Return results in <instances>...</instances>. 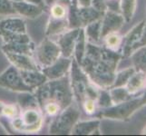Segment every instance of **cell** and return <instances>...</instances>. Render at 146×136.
Segmentation results:
<instances>
[{
  "label": "cell",
  "mask_w": 146,
  "mask_h": 136,
  "mask_svg": "<svg viewBox=\"0 0 146 136\" xmlns=\"http://www.w3.org/2000/svg\"><path fill=\"white\" fill-rule=\"evenodd\" d=\"M122 57L123 54L119 52L87 42L84 57L80 66L90 81L98 88L109 89L114 82L118 64Z\"/></svg>",
  "instance_id": "1"
},
{
  "label": "cell",
  "mask_w": 146,
  "mask_h": 136,
  "mask_svg": "<svg viewBox=\"0 0 146 136\" xmlns=\"http://www.w3.org/2000/svg\"><path fill=\"white\" fill-rule=\"evenodd\" d=\"M44 117L52 119L74 102L69 74L66 76L47 80L34 91Z\"/></svg>",
  "instance_id": "2"
},
{
  "label": "cell",
  "mask_w": 146,
  "mask_h": 136,
  "mask_svg": "<svg viewBox=\"0 0 146 136\" xmlns=\"http://www.w3.org/2000/svg\"><path fill=\"white\" fill-rule=\"evenodd\" d=\"M69 79L74 100L79 108L85 99L92 98L96 100L100 88L90 81L86 74L83 71L81 66L74 61V58L69 72Z\"/></svg>",
  "instance_id": "3"
},
{
  "label": "cell",
  "mask_w": 146,
  "mask_h": 136,
  "mask_svg": "<svg viewBox=\"0 0 146 136\" xmlns=\"http://www.w3.org/2000/svg\"><path fill=\"white\" fill-rule=\"evenodd\" d=\"M81 110L77 103L74 102L61 111L56 116L51 119L48 132L53 135H67L80 120Z\"/></svg>",
  "instance_id": "4"
},
{
  "label": "cell",
  "mask_w": 146,
  "mask_h": 136,
  "mask_svg": "<svg viewBox=\"0 0 146 136\" xmlns=\"http://www.w3.org/2000/svg\"><path fill=\"white\" fill-rule=\"evenodd\" d=\"M146 105V92L139 98H131L125 102L113 104L108 108H104L96 115L97 118H106L111 120L126 121L137 110Z\"/></svg>",
  "instance_id": "5"
},
{
  "label": "cell",
  "mask_w": 146,
  "mask_h": 136,
  "mask_svg": "<svg viewBox=\"0 0 146 136\" xmlns=\"http://www.w3.org/2000/svg\"><path fill=\"white\" fill-rule=\"evenodd\" d=\"M60 56H62L61 50L56 42L52 38H44L37 46L36 45L34 59L40 69L51 65Z\"/></svg>",
  "instance_id": "6"
},
{
  "label": "cell",
  "mask_w": 146,
  "mask_h": 136,
  "mask_svg": "<svg viewBox=\"0 0 146 136\" xmlns=\"http://www.w3.org/2000/svg\"><path fill=\"white\" fill-rule=\"evenodd\" d=\"M0 87L15 93H34V90L25 84L18 69L10 65L0 74Z\"/></svg>",
  "instance_id": "7"
},
{
  "label": "cell",
  "mask_w": 146,
  "mask_h": 136,
  "mask_svg": "<svg viewBox=\"0 0 146 136\" xmlns=\"http://www.w3.org/2000/svg\"><path fill=\"white\" fill-rule=\"evenodd\" d=\"M19 118L21 120V133H36L44 124V115L40 108H27L20 110Z\"/></svg>",
  "instance_id": "8"
},
{
  "label": "cell",
  "mask_w": 146,
  "mask_h": 136,
  "mask_svg": "<svg viewBox=\"0 0 146 136\" xmlns=\"http://www.w3.org/2000/svg\"><path fill=\"white\" fill-rule=\"evenodd\" d=\"M146 24L144 21H141L130 30L123 38L122 54L123 56H130L132 53L140 47L142 37L145 29Z\"/></svg>",
  "instance_id": "9"
},
{
  "label": "cell",
  "mask_w": 146,
  "mask_h": 136,
  "mask_svg": "<svg viewBox=\"0 0 146 136\" xmlns=\"http://www.w3.org/2000/svg\"><path fill=\"white\" fill-rule=\"evenodd\" d=\"M79 32L80 28H71L55 37L56 39L54 41L56 42L60 50H61L62 56L73 58L74 45Z\"/></svg>",
  "instance_id": "10"
},
{
  "label": "cell",
  "mask_w": 146,
  "mask_h": 136,
  "mask_svg": "<svg viewBox=\"0 0 146 136\" xmlns=\"http://www.w3.org/2000/svg\"><path fill=\"white\" fill-rule=\"evenodd\" d=\"M73 58L60 56L54 63L46 68L41 69V71L47 77L48 80L59 79L69 74Z\"/></svg>",
  "instance_id": "11"
},
{
  "label": "cell",
  "mask_w": 146,
  "mask_h": 136,
  "mask_svg": "<svg viewBox=\"0 0 146 136\" xmlns=\"http://www.w3.org/2000/svg\"><path fill=\"white\" fill-rule=\"evenodd\" d=\"M125 21L122 14L113 10L105 11L102 17V31H101V38L105 34L113 32H118L123 27Z\"/></svg>",
  "instance_id": "12"
},
{
  "label": "cell",
  "mask_w": 146,
  "mask_h": 136,
  "mask_svg": "<svg viewBox=\"0 0 146 136\" xmlns=\"http://www.w3.org/2000/svg\"><path fill=\"white\" fill-rule=\"evenodd\" d=\"M4 54L6 55L7 59L11 64V65L15 66L19 71H26V70H41L33 56L27 54L5 52Z\"/></svg>",
  "instance_id": "13"
},
{
  "label": "cell",
  "mask_w": 146,
  "mask_h": 136,
  "mask_svg": "<svg viewBox=\"0 0 146 136\" xmlns=\"http://www.w3.org/2000/svg\"><path fill=\"white\" fill-rule=\"evenodd\" d=\"M13 7L16 11L17 16H20L28 19H36L39 17L44 12V7L39 5L34 4L20 0V1L13 2Z\"/></svg>",
  "instance_id": "14"
},
{
  "label": "cell",
  "mask_w": 146,
  "mask_h": 136,
  "mask_svg": "<svg viewBox=\"0 0 146 136\" xmlns=\"http://www.w3.org/2000/svg\"><path fill=\"white\" fill-rule=\"evenodd\" d=\"M0 32L11 34H26L27 25L22 17L9 16L0 20Z\"/></svg>",
  "instance_id": "15"
},
{
  "label": "cell",
  "mask_w": 146,
  "mask_h": 136,
  "mask_svg": "<svg viewBox=\"0 0 146 136\" xmlns=\"http://www.w3.org/2000/svg\"><path fill=\"white\" fill-rule=\"evenodd\" d=\"M100 119H94L89 121H78L74 124L70 134L74 135H94L101 134L100 133Z\"/></svg>",
  "instance_id": "16"
},
{
  "label": "cell",
  "mask_w": 146,
  "mask_h": 136,
  "mask_svg": "<svg viewBox=\"0 0 146 136\" xmlns=\"http://www.w3.org/2000/svg\"><path fill=\"white\" fill-rule=\"evenodd\" d=\"M20 74L25 84L31 87L34 91L48 80L41 70H26V71H20Z\"/></svg>",
  "instance_id": "17"
},
{
  "label": "cell",
  "mask_w": 146,
  "mask_h": 136,
  "mask_svg": "<svg viewBox=\"0 0 146 136\" xmlns=\"http://www.w3.org/2000/svg\"><path fill=\"white\" fill-rule=\"evenodd\" d=\"M146 87V72L135 71L128 82L125 84V88L131 95L136 94L139 91Z\"/></svg>",
  "instance_id": "18"
},
{
  "label": "cell",
  "mask_w": 146,
  "mask_h": 136,
  "mask_svg": "<svg viewBox=\"0 0 146 136\" xmlns=\"http://www.w3.org/2000/svg\"><path fill=\"white\" fill-rule=\"evenodd\" d=\"M104 13L99 12L93 7H78V17L81 22L82 27H84L87 25L91 24L96 20H99L103 17Z\"/></svg>",
  "instance_id": "19"
},
{
  "label": "cell",
  "mask_w": 146,
  "mask_h": 136,
  "mask_svg": "<svg viewBox=\"0 0 146 136\" xmlns=\"http://www.w3.org/2000/svg\"><path fill=\"white\" fill-rule=\"evenodd\" d=\"M84 28V36L86 41L90 44H100L101 38V31H102V18L96 20L91 24L85 26Z\"/></svg>",
  "instance_id": "20"
},
{
  "label": "cell",
  "mask_w": 146,
  "mask_h": 136,
  "mask_svg": "<svg viewBox=\"0 0 146 136\" xmlns=\"http://www.w3.org/2000/svg\"><path fill=\"white\" fill-rule=\"evenodd\" d=\"M86 44L87 41L84 36V28H80V32L77 36L76 42H75L74 45V56L73 58L74 61L76 62L79 65L81 64L85 54V50H86Z\"/></svg>",
  "instance_id": "21"
},
{
  "label": "cell",
  "mask_w": 146,
  "mask_h": 136,
  "mask_svg": "<svg viewBox=\"0 0 146 136\" xmlns=\"http://www.w3.org/2000/svg\"><path fill=\"white\" fill-rule=\"evenodd\" d=\"M101 41L103 42L104 46L111 51L119 52V50L122 48L123 37L118 32H113L105 34Z\"/></svg>",
  "instance_id": "22"
},
{
  "label": "cell",
  "mask_w": 146,
  "mask_h": 136,
  "mask_svg": "<svg viewBox=\"0 0 146 136\" xmlns=\"http://www.w3.org/2000/svg\"><path fill=\"white\" fill-rule=\"evenodd\" d=\"M136 71L146 72V44L138 47L130 55Z\"/></svg>",
  "instance_id": "23"
},
{
  "label": "cell",
  "mask_w": 146,
  "mask_h": 136,
  "mask_svg": "<svg viewBox=\"0 0 146 136\" xmlns=\"http://www.w3.org/2000/svg\"><path fill=\"white\" fill-rule=\"evenodd\" d=\"M136 7L137 0H119V9L126 23L133 19Z\"/></svg>",
  "instance_id": "24"
},
{
  "label": "cell",
  "mask_w": 146,
  "mask_h": 136,
  "mask_svg": "<svg viewBox=\"0 0 146 136\" xmlns=\"http://www.w3.org/2000/svg\"><path fill=\"white\" fill-rule=\"evenodd\" d=\"M17 105L20 110L27 108H40L37 99L34 93H19L17 96Z\"/></svg>",
  "instance_id": "25"
},
{
  "label": "cell",
  "mask_w": 146,
  "mask_h": 136,
  "mask_svg": "<svg viewBox=\"0 0 146 136\" xmlns=\"http://www.w3.org/2000/svg\"><path fill=\"white\" fill-rule=\"evenodd\" d=\"M111 99L113 104H118L123 102H125L131 99V95L125 86H119V87H111L108 89Z\"/></svg>",
  "instance_id": "26"
},
{
  "label": "cell",
  "mask_w": 146,
  "mask_h": 136,
  "mask_svg": "<svg viewBox=\"0 0 146 136\" xmlns=\"http://www.w3.org/2000/svg\"><path fill=\"white\" fill-rule=\"evenodd\" d=\"M136 71L134 67H128L124 70H122L115 74V79L113 85L111 87H119V86H125V84L128 82L130 77L132 76L133 74ZM110 87V88H111Z\"/></svg>",
  "instance_id": "27"
},
{
  "label": "cell",
  "mask_w": 146,
  "mask_h": 136,
  "mask_svg": "<svg viewBox=\"0 0 146 136\" xmlns=\"http://www.w3.org/2000/svg\"><path fill=\"white\" fill-rule=\"evenodd\" d=\"M96 104H97V107L102 108V109L108 108L110 106H112V105H113L108 89H103V88L99 89L98 95L96 98Z\"/></svg>",
  "instance_id": "28"
},
{
  "label": "cell",
  "mask_w": 146,
  "mask_h": 136,
  "mask_svg": "<svg viewBox=\"0 0 146 136\" xmlns=\"http://www.w3.org/2000/svg\"><path fill=\"white\" fill-rule=\"evenodd\" d=\"M20 114V108L17 104L14 103H5L3 108V116L2 118H5L8 121L16 118Z\"/></svg>",
  "instance_id": "29"
},
{
  "label": "cell",
  "mask_w": 146,
  "mask_h": 136,
  "mask_svg": "<svg viewBox=\"0 0 146 136\" xmlns=\"http://www.w3.org/2000/svg\"><path fill=\"white\" fill-rule=\"evenodd\" d=\"M81 111H84L85 114L87 115H94L96 113V109H97V104H96V100L92 99V98H87L85 99L82 103L81 106H80Z\"/></svg>",
  "instance_id": "30"
},
{
  "label": "cell",
  "mask_w": 146,
  "mask_h": 136,
  "mask_svg": "<svg viewBox=\"0 0 146 136\" xmlns=\"http://www.w3.org/2000/svg\"><path fill=\"white\" fill-rule=\"evenodd\" d=\"M0 16H17L12 1L0 0Z\"/></svg>",
  "instance_id": "31"
},
{
  "label": "cell",
  "mask_w": 146,
  "mask_h": 136,
  "mask_svg": "<svg viewBox=\"0 0 146 136\" xmlns=\"http://www.w3.org/2000/svg\"><path fill=\"white\" fill-rule=\"evenodd\" d=\"M91 7L102 13H104L108 10V5L106 0H92Z\"/></svg>",
  "instance_id": "32"
},
{
  "label": "cell",
  "mask_w": 146,
  "mask_h": 136,
  "mask_svg": "<svg viewBox=\"0 0 146 136\" xmlns=\"http://www.w3.org/2000/svg\"><path fill=\"white\" fill-rule=\"evenodd\" d=\"M91 1L92 0H77V5L78 7H90L91 6Z\"/></svg>",
  "instance_id": "33"
},
{
  "label": "cell",
  "mask_w": 146,
  "mask_h": 136,
  "mask_svg": "<svg viewBox=\"0 0 146 136\" xmlns=\"http://www.w3.org/2000/svg\"><path fill=\"white\" fill-rule=\"evenodd\" d=\"M24 1H27V2H30V3H34V4H36L41 6L43 7L46 8V3H44V0H24Z\"/></svg>",
  "instance_id": "34"
},
{
  "label": "cell",
  "mask_w": 146,
  "mask_h": 136,
  "mask_svg": "<svg viewBox=\"0 0 146 136\" xmlns=\"http://www.w3.org/2000/svg\"><path fill=\"white\" fill-rule=\"evenodd\" d=\"M4 105H5V103L2 102V101H0V118H2V116H3V108H4Z\"/></svg>",
  "instance_id": "35"
},
{
  "label": "cell",
  "mask_w": 146,
  "mask_h": 136,
  "mask_svg": "<svg viewBox=\"0 0 146 136\" xmlns=\"http://www.w3.org/2000/svg\"><path fill=\"white\" fill-rule=\"evenodd\" d=\"M106 1H107V5H108V7H109L111 4L114 3L115 1H116V0H106Z\"/></svg>",
  "instance_id": "36"
},
{
  "label": "cell",
  "mask_w": 146,
  "mask_h": 136,
  "mask_svg": "<svg viewBox=\"0 0 146 136\" xmlns=\"http://www.w3.org/2000/svg\"><path fill=\"white\" fill-rule=\"evenodd\" d=\"M142 133H143V134H146V126H145V127H144V129L143 130Z\"/></svg>",
  "instance_id": "37"
},
{
  "label": "cell",
  "mask_w": 146,
  "mask_h": 136,
  "mask_svg": "<svg viewBox=\"0 0 146 136\" xmlns=\"http://www.w3.org/2000/svg\"><path fill=\"white\" fill-rule=\"evenodd\" d=\"M10 1H12V2H16V1H20V0H10Z\"/></svg>",
  "instance_id": "38"
}]
</instances>
